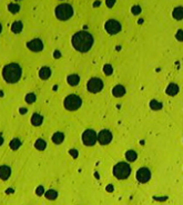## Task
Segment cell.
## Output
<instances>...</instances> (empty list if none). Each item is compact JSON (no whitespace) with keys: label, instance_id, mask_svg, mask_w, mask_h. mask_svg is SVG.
<instances>
[{"label":"cell","instance_id":"25","mask_svg":"<svg viewBox=\"0 0 183 205\" xmlns=\"http://www.w3.org/2000/svg\"><path fill=\"white\" fill-rule=\"evenodd\" d=\"M20 146H21V142L18 138H15V139L10 142V147L12 148V149H18Z\"/></svg>","mask_w":183,"mask_h":205},{"label":"cell","instance_id":"21","mask_svg":"<svg viewBox=\"0 0 183 205\" xmlns=\"http://www.w3.org/2000/svg\"><path fill=\"white\" fill-rule=\"evenodd\" d=\"M136 157H138V154H136L134 151H128L126 153V158L128 159L129 162H133L136 161Z\"/></svg>","mask_w":183,"mask_h":205},{"label":"cell","instance_id":"30","mask_svg":"<svg viewBox=\"0 0 183 205\" xmlns=\"http://www.w3.org/2000/svg\"><path fill=\"white\" fill-rule=\"evenodd\" d=\"M140 11H141V8L139 7V6H136V7H133L132 8V12L134 15H136V14H140Z\"/></svg>","mask_w":183,"mask_h":205},{"label":"cell","instance_id":"26","mask_svg":"<svg viewBox=\"0 0 183 205\" xmlns=\"http://www.w3.org/2000/svg\"><path fill=\"white\" fill-rule=\"evenodd\" d=\"M150 106H151V108H152V109H156V111L162 108V104H161V103H159V101H156L155 99L150 103Z\"/></svg>","mask_w":183,"mask_h":205},{"label":"cell","instance_id":"12","mask_svg":"<svg viewBox=\"0 0 183 205\" xmlns=\"http://www.w3.org/2000/svg\"><path fill=\"white\" fill-rule=\"evenodd\" d=\"M10 175H11V168L9 166H7V165L0 166V178L1 179L6 181L10 177Z\"/></svg>","mask_w":183,"mask_h":205},{"label":"cell","instance_id":"6","mask_svg":"<svg viewBox=\"0 0 183 205\" xmlns=\"http://www.w3.org/2000/svg\"><path fill=\"white\" fill-rule=\"evenodd\" d=\"M98 141V135L96 134V132L93 129H87L83 132L82 134V142L83 144L87 146H93L96 144V142Z\"/></svg>","mask_w":183,"mask_h":205},{"label":"cell","instance_id":"29","mask_svg":"<svg viewBox=\"0 0 183 205\" xmlns=\"http://www.w3.org/2000/svg\"><path fill=\"white\" fill-rule=\"evenodd\" d=\"M175 37L179 41H183V30H178Z\"/></svg>","mask_w":183,"mask_h":205},{"label":"cell","instance_id":"20","mask_svg":"<svg viewBox=\"0 0 183 205\" xmlns=\"http://www.w3.org/2000/svg\"><path fill=\"white\" fill-rule=\"evenodd\" d=\"M11 30H12L15 34H19L20 31L22 30V22H21V21H15V22L11 25Z\"/></svg>","mask_w":183,"mask_h":205},{"label":"cell","instance_id":"17","mask_svg":"<svg viewBox=\"0 0 183 205\" xmlns=\"http://www.w3.org/2000/svg\"><path fill=\"white\" fill-rule=\"evenodd\" d=\"M63 139H64V135H63V133H60V132L54 133L52 136V142L54 144H61Z\"/></svg>","mask_w":183,"mask_h":205},{"label":"cell","instance_id":"5","mask_svg":"<svg viewBox=\"0 0 183 205\" xmlns=\"http://www.w3.org/2000/svg\"><path fill=\"white\" fill-rule=\"evenodd\" d=\"M81 104H82V99L78 95L73 94L67 96L64 101H63V105H64L66 109H68V111H77L78 108H80Z\"/></svg>","mask_w":183,"mask_h":205},{"label":"cell","instance_id":"9","mask_svg":"<svg viewBox=\"0 0 183 205\" xmlns=\"http://www.w3.org/2000/svg\"><path fill=\"white\" fill-rule=\"evenodd\" d=\"M150 178H151V172H150L149 168L141 167L136 172V179L140 183H146V182H149Z\"/></svg>","mask_w":183,"mask_h":205},{"label":"cell","instance_id":"33","mask_svg":"<svg viewBox=\"0 0 183 205\" xmlns=\"http://www.w3.org/2000/svg\"><path fill=\"white\" fill-rule=\"evenodd\" d=\"M26 109H25V108H23V109H20V113H22V114H25V113H26Z\"/></svg>","mask_w":183,"mask_h":205},{"label":"cell","instance_id":"15","mask_svg":"<svg viewBox=\"0 0 183 205\" xmlns=\"http://www.w3.org/2000/svg\"><path fill=\"white\" fill-rule=\"evenodd\" d=\"M51 75V70H50L49 67H42L39 70V77L41 79H48Z\"/></svg>","mask_w":183,"mask_h":205},{"label":"cell","instance_id":"3","mask_svg":"<svg viewBox=\"0 0 183 205\" xmlns=\"http://www.w3.org/2000/svg\"><path fill=\"white\" fill-rule=\"evenodd\" d=\"M130 174H131V167L128 163L120 162V163L114 165V167H113V175L118 179H126V178L129 177Z\"/></svg>","mask_w":183,"mask_h":205},{"label":"cell","instance_id":"8","mask_svg":"<svg viewBox=\"0 0 183 205\" xmlns=\"http://www.w3.org/2000/svg\"><path fill=\"white\" fill-rule=\"evenodd\" d=\"M104 28L108 34L111 35H116L118 32L121 31V24H120L118 20H114V19H110L106 22L104 25Z\"/></svg>","mask_w":183,"mask_h":205},{"label":"cell","instance_id":"7","mask_svg":"<svg viewBox=\"0 0 183 205\" xmlns=\"http://www.w3.org/2000/svg\"><path fill=\"white\" fill-rule=\"evenodd\" d=\"M87 88L90 93H99V91H102L103 88V81L100 79V78H91L88 84H87Z\"/></svg>","mask_w":183,"mask_h":205},{"label":"cell","instance_id":"16","mask_svg":"<svg viewBox=\"0 0 183 205\" xmlns=\"http://www.w3.org/2000/svg\"><path fill=\"white\" fill-rule=\"evenodd\" d=\"M42 121L43 117L39 114H33L32 117H31V124L33 126H40V125L42 124Z\"/></svg>","mask_w":183,"mask_h":205},{"label":"cell","instance_id":"34","mask_svg":"<svg viewBox=\"0 0 183 205\" xmlns=\"http://www.w3.org/2000/svg\"><path fill=\"white\" fill-rule=\"evenodd\" d=\"M113 4H114V2H106V5H108V6H109V7H110V6H112Z\"/></svg>","mask_w":183,"mask_h":205},{"label":"cell","instance_id":"1","mask_svg":"<svg viewBox=\"0 0 183 205\" xmlns=\"http://www.w3.org/2000/svg\"><path fill=\"white\" fill-rule=\"evenodd\" d=\"M93 36L87 31H78L72 36L71 43L74 49L81 53L90 50L93 45Z\"/></svg>","mask_w":183,"mask_h":205},{"label":"cell","instance_id":"4","mask_svg":"<svg viewBox=\"0 0 183 205\" xmlns=\"http://www.w3.org/2000/svg\"><path fill=\"white\" fill-rule=\"evenodd\" d=\"M73 8L69 4H61L56 8V16L59 20H68L72 17Z\"/></svg>","mask_w":183,"mask_h":205},{"label":"cell","instance_id":"11","mask_svg":"<svg viewBox=\"0 0 183 205\" xmlns=\"http://www.w3.org/2000/svg\"><path fill=\"white\" fill-rule=\"evenodd\" d=\"M28 48L32 51H41L43 49V44L40 39L36 38L28 43Z\"/></svg>","mask_w":183,"mask_h":205},{"label":"cell","instance_id":"27","mask_svg":"<svg viewBox=\"0 0 183 205\" xmlns=\"http://www.w3.org/2000/svg\"><path fill=\"white\" fill-rule=\"evenodd\" d=\"M103 73L106 75H111L112 74V67L109 64H106L103 66Z\"/></svg>","mask_w":183,"mask_h":205},{"label":"cell","instance_id":"22","mask_svg":"<svg viewBox=\"0 0 183 205\" xmlns=\"http://www.w3.org/2000/svg\"><path fill=\"white\" fill-rule=\"evenodd\" d=\"M34 147H36L37 149H39V151H43V149L47 147L46 141H43V139H38V141H36Z\"/></svg>","mask_w":183,"mask_h":205},{"label":"cell","instance_id":"31","mask_svg":"<svg viewBox=\"0 0 183 205\" xmlns=\"http://www.w3.org/2000/svg\"><path fill=\"white\" fill-rule=\"evenodd\" d=\"M43 193V188L40 186V187H38V190H37V194H39V195H41Z\"/></svg>","mask_w":183,"mask_h":205},{"label":"cell","instance_id":"24","mask_svg":"<svg viewBox=\"0 0 183 205\" xmlns=\"http://www.w3.org/2000/svg\"><path fill=\"white\" fill-rule=\"evenodd\" d=\"M58 196V193H57L54 190H49L48 192H46V197L48 200H54Z\"/></svg>","mask_w":183,"mask_h":205},{"label":"cell","instance_id":"28","mask_svg":"<svg viewBox=\"0 0 183 205\" xmlns=\"http://www.w3.org/2000/svg\"><path fill=\"white\" fill-rule=\"evenodd\" d=\"M26 101L27 103H34V101H36V95L34 94H28L26 96Z\"/></svg>","mask_w":183,"mask_h":205},{"label":"cell","instance_id":"35","mask_svg":"<svg viewBox=\"0 0 183 205\" xmlns=\"http://www.w3.org/2000/svg\"><path fill=\"white\" fill-rule=\"evenodd\" d=\"M1 29H2V27H1V24H0V32H1Z\"/></svg>","mask_w":183,"mask_h":205},{"label":"cell","instance_id":"32","mask_svg":"<svg viewBox=\"0 0 183 205\" xmlns=\"http://www.w3.org/2000/svg\"><path fill=\"white\" fill-rule=\"evenodd\" d=\"M2 144H3V137L0 136V145H2Z\"/></svg>","mask_w":183,"mask_h":205},{"label":"cell","instance_id":"13","mask_svg":"<svg viewBox=\"0 0 183 205\" xmlns=\"http://www.w3.org/2000/svg\"><path fill=\"white\" fill-rule=\"evenodd\" d=\"M166 94L169 96H174L179 93V86L176 84H170L168 87H166Z\"/></svg>","mask_w":183,"mask_h":205},{"label":"cell","instance_id":"19","mask_svg":"<svg viewBox=\"0 0 183 205\" xmlns=\"http://www.w3.org/2000/svg\"><path fill=\"white\" fill-rule=\"evenodd\" d=\"M173 17L175 18L176 20L183 19V7H176L173 10Z\"/></svg>","mask_w":183,"mask_h":205},{"label":"cell","instance_id":"10","mask_svg":"<svg viewBox=\"0 0 183 205\" xmlns=\"http://www.w3.org/2000/svg\"><path fill=\"white\" fill-rule=\"evenodd\" d=\"M98 141L101 145L109 144L110 142L112 141V133L108 129H103L98 134Z\"/></svg>","mask_w":183,"mask_h":205},{"label":"cell","instance_id":"2","mask_svg":"<svg viewBox=\"0 0 183 205\" xmlns=\"http://www.w3.org/2000/svg\"><path fill=\"white\" fill-rule=\"evenodd\" d=\"M21 75H22V69L19 66V64H16V63L6 65L2 69L3 79L9 84L17 83L21 78Z\"/></svg>","mask_w":183,"mask_h":205},{"label":"cell","instance_id":"23","mask_svg":"<svg viewBox=\"0 0 183 205\" xmlns=\"http://www.w3.org/2000/svg\"><path fill=\"white\" fill-rule=\"evenodd\" d=\"M8 9H9L10 12L12 14H16L20 10V6L18 4H9L8 5Z\"/></svg>","mask_w":183,"mask_h":205},{"label":"cell","instance_id":"14","mask_svg":"<svg viewBox=\"0 0 183 205\" xmlns=\"http://www.w3.org/2000/svg\"><path fill=\"white\" fill-rule=\"evenodd\" d=\"M112 94L116 96V97H121L123 95L126 94V88L121 86V85H116V87L112 89Z\"/></svg>","mask_w":183,"mask_h":205},{"label":"cell","instance_id":"18","mask_svg":"<svg viewBox=\"0 0 183 205\" xmlns=\"http://www.w3.org/2000/svg\"><path fill=\"white\" fill-rule=\"evenodd\" d=\"M67 80H68L69 85H71V86H77V85L79 84L80 78L78 75H70V76H68Z\"/></svg>","mask_w":183,"mask_h":205}]
</instances>
